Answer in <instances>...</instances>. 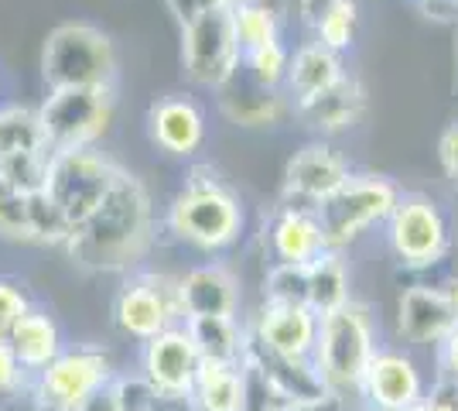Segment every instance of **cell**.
I'll list each match as a JSON object with an SVG mask.
<instances>
[{
    "label": "cell",
    "instance_id": "obj_45",
    "mask_svg": "<svg viewBox=\"0 0 458 411\" xmlns=\"http://www.w3.org/2000/svg\"><path fill=\"white\" fill-rule=\"evenodd\" d=\"M418 4H431V0H418Z\"/></svg>",
    "mask_w": 458,
    "mask_h": 411
},
{
    "label": "cell",
    "instance_id": "obj_25",
    "mask_svg": "<svg viewBox=\"0 0 458 411\" xmlns=\"http://www.w3.org/2000/svg\"><path fill=\"white\" fill-rule=\"evenodd\" d=\"M7 347L18 356L21 371L28 373V377H38L69 343L62 336V326H58L55 315L48 313V309H41V305H31L28 313L21 315L14 333L7 336Z\"/></svg>",
    "mask_w": 458,
    "mask_h": 411
},
{
    "label": "cell",
    "instance_id": "obj_12",
    "mask_svg": "<svg viewBox=\"0 0 458 411\" xmlns=\"http://www.w3.org/2000/svg\"><path fill=\"white\" fill-rule=\"evenodd\" d=\"M349 176H352V161L328 137H315V141L301 144L294 155L287 158L284 182H281V202L315 210Z\"/></svg>",
    "mask_w": 458,
    "mask_h": 411
},
{
    "label": "cell",
    "instance_id": "obj_40",
    "mask_svg": "<svg viewBox=\"0 0 458 411\" xmlns=\"http://www.w3.org/2000/svg\"><path fill=\"white\" fill-rule=\"evenodd\" d=\"M438 360H441V371H445V377L458 384V326L452 330V336H448V339L438 347Z\"/></svg>",
    "mask_w": 458,
    "mask_h": 411
},
{
    "label": "cell",
    "instance_id": "obj_41",
    "mask_svg": "<svg viewBox=\"0 0 458 411\" xmlns=\"http://www.w3.org/2000/svg\"><path fill=\"white\" fill-rule=\"evenodd\" d=\"M79 411H123V405H120V394H116V377L106 384V388H103V391H96Z\"/></svg>",
    "mask_w": 458,
    "mask_h": 411
},
{
    "label": "cell",
    "instance_id": "obj_14",
    "mask_svg": "<svg viewBox=\"0 0 458 411\" xmlns=\"http://www.w3.org/2000/svg\"><path fill=\"white\" fill-rule=\"evenodd\" d=\"M202 353L195 350L185 322L140 343V373L161 398H189Z\"/></svg>",
    "mask_w": 458,
    "mask_h": 411
},
{
    "label": "cell",
    "instance_id": "obj_8",
    "mask_svg": "<svg viewBox=\"0 0 458 411\" xmlns=\"http://www.w3.org/2000/svg\"><path fill=\"white\" fill-rule=\"evenodd\" d=\"M182 28V73L199 90H226L243 69V48L233 28L229 7H212Z\"/></svg>",
    "mask_w": 458,
    "mask_h": 411
},
{
    "label": "cell",
    "instance_id": "obj_23",
    "mask_svg": "<svg viewBox=\"0 0 458 411\" xmlns=\"http://www.w3.org/2000/svg\"><path fill=\"white\" fill-rule=\"evenodd\" d=\"M195 411H250L253 408V377L250 367L226 360H202L189 394Z\"/></svg>",
    "mask_w": 458,
    "mask_h": 411
},
{
    "label": "cell",
    "instance_id": "obj_27",
    "mask_svg": "<svg viewBox=\"0 0 458 411\" xmlns=\"http://www.w3.org/2000/svg\"><path fill=\"white\" fill-rule=\"evenodd\" d=\"M195 350L202 353V360H226V364H240L247 353L250 322L240 315H191L185 319Z\"/></svg>",
    "mask_w": 458,
    "mask_h": 411
},
{
    "label": "cell",
    "instance_id": "obj_35",
    "mask_svg": "<svg viewBox=\"0 0 458 411\" xmlns=\"http://www.w3.org/2000/svg\"><path fill=\"white\" fill-rule=\"evenodd\" d=\"M233 4H240V0H165V7L172 11V18L178 21V24H185V21H191L195 14H202V11L233 7Z\"/></svg>",
    "mask_w": 458,
    "mask_h": 411
},
{
    "label": "cell",
    "instance_id": "obj_11",
    "mask_svg": "<svg viewBox=\"0 0 458 411\" xmlns=\"http://www.w3.org/2000/svg\"><path fill=\"white\" fill-rule=\"evenodd\" d=\"M383 227H386V244L403 268H414V271L435 268L448 254V244H452L448 216L424 193H403Z\"/></svg>",
    "mask_w": 458,
    "mask_h": 411
},
{
    "label": "cell",
    "instance_id": "obj_5",
    "mask_svg": "<svg viewBox=\"0 0 458 411\" xmlns=\"http://www.w3.org/2000/svg\"><path fill=\"white\" fill-rule=\"evenodd\" d=\"M401 185L394 178L373 176V172H352L332 196H325L315 206L328 251L345 254L373 227H383L394 213V206L401 202Z\"/></svg>",
    "mask_w": 458,
    "mask_h": 411
},
{
    "label": "cell",
    "instance_id": "obj_26",
    "mask_svg": "<svg viewBox=\"0 0 458 411\" xmlns=\"http://www.w3.org/2000/svg\"><path fill=\"white\" fill-rule=\"evenodd\" d=\"M349 69L343 65V56L325 48L318 41H305L291 52V65H287L284 93L291 99V107L305 103V99L318 97L322 90H328L332 82H339Z\"/></svg>",
    "mask_w": 458,
    "mask_h": 411
},
{
    "label": "cell",
    "instance_id": "obj_31",
    "mask_svg": "<svg viewBox=\"0 0 458 411\" xmlns=\"http://www.w3.org/2000/svg\"><path fill=\"white\" fill-rule=\"evenodd\" d=\"M287 65H291V48L281 39L243 52V76L260 90H284Z\"/></svg>",
    "mask_w": 458,
    "mask_h": 411
},
{
    "label": "cell",
    "instance_id": "obj_7",
    "mask_svg": "<svg viewBox=\"0 0 458 411\" xmlns=\"http://www.w3.org/2000/svg\"><path fill=\"white\" fill-rule=\"evenodd\" d=\"M120 165L99 148H76V151H55L48 161V178H45V196L69 227L76 230L86 216L106 199L114 189Z\"/></svg>",
    "mask_w": 458,
    "mask_h": 411
},
{
    "label": "cell",
    "instance_id": "obj_24",
    "mask_svg": "<svg viewBox=\"0 0 458 411\" xmlns=\"http://www.w3.org/2000/svg\"><path fill=\"white\" fill-rule=\"evenodd\" d=\"M219 107H223V114L236 127H247V131L274 127L287 114H294V107L284 97V90H260V86H253L243 76V69H240V76L233 79L226 90H219Z\"/></svg>",
    "mask_w": 458,
    "mask_h": 411
},
{
    "label": "cell",
    "instance_id": "obj_1",
    "mask_svg": "<svg viewBox=\"0 0 458 411\" xmlns=\"http://www.w3.org/2000/svg\"><path fill=\"white\" fill-rule=\"evenodd\" d=\"M157 236L148 185L120 168L114 189L62 244L65 257L93 274H131L140 268Z\"/></svg>",
    "mask_w": 458,
    "mask_h": 411
},
{
    "label": "cell",
    "instance_id": "obj_3",
    "mask_svg": "<svg viewBox=\"0 0 458 411\" xmlns=\"http://www.w3.org/2000/svg\"><path fill=\"white\" fill-rule=\"evenodd\" d=\"M377 319L363 302H349L335 313L318 315V343H315V367L325 388L345 398H360L369 360L377 356Z\"/></svg>",
    "mask_w": 458,
    "mask_h": 411
},
{
    "label": "cell",
    "instance_id": "obj_32",
    "mask_svg": "<svg viewBox=\"0 0 458 411\" xmlns=\"http://www.w3.org/2000/svg\"><path fill=\"white\" fill-rule=\"evenodd\" d=\"M356 31H360V0H339L311 31V41H318L325 48L345 56L356 45Z\"/></svg>",
    "mask_w": 458,
    "mask_h": 411
},
{
    "label": "cell",
    "instance_id": "obj_20",
    "mask_svg": "<svg viewBox=\"0 0 458 411\" xmlns=\"http://www.w3.org/2000/svg\"><path fill=\"white\" fill-rule=\"evenodd\" d=\"M458 326V309L445 288L411 285L397 302V333L414 347H441Z\"/></svg>",
    "mask_w": 458,
    "mask_h": 411
},
{
    "label": "cell",
    "instance_id": "obj_10",
    "mask_svg": "<svg viewBox=\"0 0 458 411\" xmlns=\"http://www.w3.org/2000/svg\"><path fill=\"white\" fill-rule=\"evenodd\" d=\"M114 322L120 333L137 343H148L157 333L182 326L185 309L178 295V278L148 268L123 274L114 295Z\"/></svg>",
    "mask_w": 458,
    "mask_h": 411
},
{
    "label": "cell",
    "instance_id": "obj_43",
    "mask_svg": "<svg viewBox=\"0 0 458 411\" xmlns=\"http://www.w3.org/2000/svg\"><path fill=\"white\" fill-rule=\"evenodd\" d=\"M445 292H448V298H452V305L458 309V278L452 281V285H448V288H445Z\"/></svg>",
    "mask_w": 458,
    "mask_h": 411
},
{
    "label": "cell",
    "instance_id": "obj_30",
    "mask_svg": "<svg viewBox=\"0 0 458 411\" xmlns=\"http://www.w3.org/2000/svg\"><path fill=\"white\" fill-rule=\"evenodd\" d=\"M233 14V28H236V39L240 48H260L267 41L281 39V24L287 14V0H240L229 7Z\"/></svg>",
    "mask_w": 458,
    "mask_h": 411
},
{
    "label": "cell",
    "instance_id": "obj_19",
    "mask_svg": "<svg viewBox=\"0 0 458 411\" xmlns=\"http://www.w3.org/2000/svg\"><path fill=\"white\" fill-rule=\"evenodd\" d=\"M369 110V97L366 86L352 73H345L339 82H332L318 97L305 99L294 107V117L305 124L315 137H339L349 134L352 127H360Z\"/></svg>",
    "mask_w": 458,
    "mask_h": 411
},
{
    "label": "cell",
    "instance_id": "obj_44",
    "mask_svg": "<svg viewBox=\"0 0 458 411\" xmlns=\"http://www.w3.org/2000/svg\"><path fill=\"white\" fill-rule=\"evenodd\" d=\"M0 97H4V79H0Z\"/></svg>",
    "mask_w": 458,
    "mask_h": 411
},
{
    "label": "cell",
    "instance_id": "obj_33",
    "mask_svg": "<svg viewBox=\"0 0 458 411\" xmlns=\"http://www.w3.org/2000/svg\"><path fill=\"white\" fill-rule=\"evenodd\" d=\"M267 305H308V264H270L264 274Z\"/></svg>",
    "mask_w": 458,
    "mask_h": 411
},
{
    "label": "cell",
    "instance_id": "obj_6",
    "mask_svg": "<svg viewBox=\"0 0 458 411\" xmlns=\"http://www.w3.org/2000/svg\"><path fill=\"white\" fill-rule=\"evenodd\" d=\"M38 114L52 151L96 148L114 127L116 86L48 90V97L41 99Z\"/></svg>",
    "mask_w": 458,
    "mask_h": 411
},
{
    "label": "cell",
    "instance_id": "obj_22",
    "mask_svg": "<svg viewBox=\"0 0 458 411\" xmlns=\"http://www.w3.org/2000/svg\"><path fill=\"white\" fill-rule=\"evenodd\" d=\"M250 333L264 347L287 356H315L318 343V313L308 305H267L260 302L250 319Z\"/></svg>",
    "mask_w": 458,
    "mask_h": 411
},
{
    "label": "cell",
    "instance_id": "obj_29",
    "mask_svg": "<svg viewBox=\"0 0 458 411\" xmlns=\"http://www.w3.org/2000/svg\"><path fill=\"white\" fill-rule=\"evenodd\" d=\"M18 155H55L41 127L38 107L0 103V158Z\"/></svg>",
    "mask_w": 458,
    "mask_h": 411
},
{
    "label": "cell",
    "instance_id": "obj_39",
    "mask_svg": "<svg viewBox=\"0 0 458 411\" xmlns=\"http://www.w3.org/2000/svg\"><path fill=\"white\" fill-rule=\"evenodd\" d=\"M418 411H458V384L448 381V384L438 388L435 394H424V401L418 405Z\"/></svg>",
    "mask_w": 458,
    "mask_h": 411
},
{
    "label": "cell",
    "instance_id": "obj_34",
    "mask_svg": "<svg viewBox=\"0 0 458 411\" xmlns=\"http://www.w3.org/2000/svg\"><path fill=\"white\" fill-rule=\"evenodd\" d=\"M35 302L24 292V285L0 274V343H7V336L14 333V326L21 322V315L28 313Z\"/></svg>",
    "mask_w": 458,
    "mask_h": 411
},
{
    "label": "cell",
    "instance_id": "obj_38",
    "mask_svg": "<svg viewBox=\"0 0 458 411\" xmlns=\"http://www.w3.org/2000/svg\"><path fill=\"white\" fill-rule=\"evenodd\" d=\"M339 0H298V21H301V28H305L308 35L318 28V21L335 7Z\"/></svg>",
    "mask_w": 458,
    "mask_h": 411
},
{
    "label": "cell",
    "instance_id": "obj_16",
    "mask_svg": "<svg viewBox=\"0 0 458 411\" xmlns=\"http://www.w3.org/2000/svg\"><path fill=\"white\" fill-rule=\"evenodd\" d=\"M360 398L373 411H418V405L424 401V377L414 356L380 347L366 367Z\"/></svg>",
    "mask_w": 458,
    "mask_h": 411
},
{
    "label": "cell",
    "instance_id": "obj_42",
    "mask_svg": "<svg viewBox=\"0 0 458 411\" xmlns=\"http://www.w3.org/2000/svg\"><path fill=\"white\" fill-rule=\"evenodd\" d=\"M148 411H195L189 398H157Z\"/></svg>",
    "mask_w": 458,
    "mask_h": 411
},
{
    "label": "cell",
    "instance_id": "obj_13",
    "mask_svg": "<svg viewBox=\"0 0 458 411\" xmlns=\"http://www.w3.org/2000/svg\"><path fill=\"white\" fill-rule=\"evenodd\" d=\"M243 364H247L250 373H253L257 388L267 391L277 405L311 401V398H322V394L328 391L311 356H287V353L270 350V347H264L253 333L247 336Z\"/></svg>",
    "mask_w": 458,
    "mask_h": 411
},
{
    "label": "cell",
    "instance_id": "obj_2",
    "mask_svg": "<svg viewBox=\"0 0 458 411\" xmlns=\"http://www.w3.org/2000/svg\"><path fill=\"white\" fill-rule=\"evenodd\" d=\"M165 230L191 251L223 254L243 240L247 206L216 168L195 165L165 210Z\"/></svg>",
    "mask_w": 458,
    "mask_h": 411
},
{
    "label": "cell",
    "instance_id": "obj_21",
    "mask_svg": "<svg viewBox=\"0 0 458 411\" xmlns=\"http://www.w3.org/2000/svg\"><path fill=\"white\" fill-rule=\"evenodd\" d=\"M178 295H182L185 319L191 315H240V305H243L240 278L223 261H206V264H195L185 274H178Z\"/></svg>",
    "mask_w": 458,
    "mask_h": 411
},
{
    "label": "cell",
    "instance_id": "obj_18",
    "mask_svg": "<svg viewBox=\"0 0 458 411\" xmlns=\"http://www.w3.org/2000/svg\"><path fill=\"white\" fill-rule=\"evenodd\" d=\"M264 244H267L270 264H311L315 257L328 251L322 223L315 210L277 202L264 223Z\"/></svg>",
    "mask_w": 458,
    "mask_h": 411
},
{
    "label": "cell",
    "instance_id": "obj_9",
    "mask_svg": "<svg viewBox=\"0 0 458 411\" xmlns=\"http://www.w3.org/2000/svg\"><path fill=\"white\" fill-rule=\"evenodd\" d=\"M116 377L114 356L99 343H72L55 360L31 377L28 394L41 411H79L96 391Z\"/></svg>",
    "mask_w": 458,
    "mask_h": 411
},
{
    "label": "cell",
    "instance_id": "obj_17",
    "mask_svg": "<svg viewBox=\"0 0 458 411\" xmlns=\"http://www.w3.org/2000/svg\"><path fill=\"white\" fill-rule=\"evenodd\" d=\"M206 110L185 93L154 99L148 107V137L168 158H195L206 144Z\"/></svg>",
    "mask_w": 458,
    "mask_h": 411
},
{
    "label": "cell",
    "instance_id": "obj_28",
    "mask_svg": "<svg viewBox=\"0 0 458 411\" xmlns=\"http://www.w3.org/2000/svg\"><path fill=\"white\" fill-rule=\"evenodd\" d=\"M352 302V274L343 251H325L308 264V309L318 315L335 313Z\"/></svg>",
    "mask_w": 458,
    "mask_h": 411
},
{
    "label": "cell",
    "instance_id": "obj_36",
    "mask_svg": "<svg viewBox=\"0 0 458 411\" xmlns=\"http://www.w3.org/2000/svg\"><path fill=\"white\" fill-rule=\"evenodd\" d=\"M352 398L335 391H325L322 398H311V401H291V405H281L277 411H352L349 405Z\"/></svg>",
    "mask_w": 458,
    "mask_h": 411
},
{
    "label": "cell",
    "instance_id": "obj_15",
    "mask_svg": "<svg viewBox=\"0 0 458 411\" xmlns=\"http://www.w3.org/2000/svg\"><path fill=\"white\" fill-rule=\"evenodd\" d=\"M0 240L4 244H41L58 247L69 240V227L62 223L55 206L45 193H21L0 182Z\"/></svg>",
    "mask_w": 458,
    "mask_h": 411
},
{
    "label": "cell",
    "instance_id": "obj_4",
    "mask_svg": "<svg viewBox=\"0 0 458 411\" xmlns=\"http://www.w3.org/2000/svg\"><path fill=\"white\" fill-rule=\"evenodd\" d=\"M114 39L86 21H65L48 31L41 48V79L48 90L76 86H116Z\"/></svg>",
    "mask_w": 458,
    "mask_h": 411
},
{
    "label": "cell",
    "instance_id": "obj_37",
    "mask_svg": "<svg viewBox=\"0 0 458 411\" xmlns=\"http://www.w3.org/2000/svg\"><path fill=\"white\" fill-rule=\"evenodd\" d=\"M438 161L445 168V176L458 185V124H452L438 141Z\"/></svg>",
    "mask_w": 458,
    "mask_h": 411
}]
</instances>
